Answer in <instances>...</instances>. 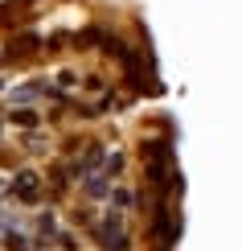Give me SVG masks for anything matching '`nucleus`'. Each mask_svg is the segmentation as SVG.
<instances>
[{"mask_svg": "<svg viewBox=\"0 0 242 251\" xmlns=\"http://www.w3.org/2000/svg\"><path fill=\"white\" fill-rule=\"evenodd\" d=\"M94 235H99V243L107 251H128V235H123V214L119 210H111L103 218V223L94 226Z\"/></svg>", "mask_w": 242, "mask_h": 251, "instance_id": "1", "label": "nucleus"}, {"mask_svg": "<svg viewBox=\"0 0 242 251\" xmlns=\"http://www.w3.org/2000/svg\"><path fill=\"white\" fill-rule=\"evenodd\" d=\"M45 50V37H37V33H17L13 41L4 46V54H0V62H25V58H33Z\"/></svg>", "mask_w": 242, "mask_h": 251, "instance_id": "2", "label": "nucleus"}, {"mask_svg": "<svg viewBox=\"0 0 242 251\" xmlns=\"http://www.w3.org/2000/svg\"><path fill=\"white\" fill-rule=\"evenodd\" d=\"M41 185H45V181H41V173L21 169V173L13 177V185H8V190H13V198H17V202H29V206H33L37 198H41Z\"/></svg>", "mask_w": 242, "mask_h": 251, "instance_id": "3", "label": "nucleus"}, {"mask_svg": "<svg viewBox=\"0 0 242 251\" xmlns=\"http://www.w3.org/2000/svg\"><path fill=\"white\" fill-rule=\"evenodd\" d=\"M29 13H33V0H4V4H0V29L25 25Z\"/></svg>", "mask_w": 242, "mask_h": 251, "instance_id": "4", "label": "nucleus"}, {"mask_svg": "<svg viewBox=\"0 0 242 251\" xmlns=\"http://www.w3.org/2000/svg\"><path fill=\"white\" fill-rule=\"evenodd\" d=\"M111 194V177L107 173H87V198H107Z\"/></svg>", "mask_w": 242, "mask_h": 251, "instance_id": "5", "label": "nucleus"}, {"mask_svg": "<svg viewBox=\"0 0 242 251\" xmlns=\"http://www.w3.org/2000/svg\"><path fill=\"white\" fill-rule=\"evenodd\" d=\"M8 124H17V128H37L41 116L33 107H13V111H8Z\"/></svg>", "mask_w": 242, "mask_h": 251, "instance_id": "6", "label": "nucleus"}, {"mask_svg": "<svg viewBox=\"0 0 242 251\" xmlns=\"http://www.w3.org/2000/svg\"><path fill=\"white\" fill-rule=\"evenodd\" d=\"M103 33H107V29H99V25H90V29H82V33L74 37L78 46H103Z\"/></svg>", "mask_w": 242, "mask_h": 251, "instance_id": "7", "label": "nucleus"}, {"mask_svg": "<svg viewBox=\"0 0 242 251\" xmlns=\"http://www.w3.org/2000/svg\"><path fill=\"white\" fill-rule=\"evenodd\" d=\"M37 231L54 239V235H58V218H54V214H41V218H37Z\"/></svg>", "mask_w": 242, "mask_h": 251, "instance_id": "8", "label": "nucleus"}, {"mask_svg": "<svg viewBox=\"0 0 242 251\" xmlns=\"http://www.w3.org/2000/svg\"><path fill=\"white\" fill-rule=\"evenodd\" d=\"M111 202H115V206H132V202H135V194L119 185V190H111Z\"/></svg>", "mask_w": 242, "mask_h": 251, "instance_id": "9", "label": "nucleus"}, {"mask_svg": "<svg viewBox=\"0 0 242 251\" xmlns=\"http://www.w3.org/2000/svg\"><path fill=\"white\" fill-rule=\"evenodd\" d=\"M0 91H4V78H0Z\"/></svg>", "mask_w": 242, "mask_h": 251, "instance_id": "10", "label": "nucleus"}]
</instances>
